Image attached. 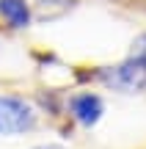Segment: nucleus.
<instances>
[{
  "label": "nucleus",
  "instance_id": "f257e3e1",
  "mask_svg": "<svg viewBox=\"0 0 146 149\" xmlns=\"http://www.w3.org/2000/svg\"><path fill=\"white\" fill-rule=\"evenodd\" d=\"M97 77L110 91H119V94H143L146 91V61L135 58V55H127L121 64L102 66Z\"/></svg>",
  "mask_w": 146,
  "mask_h": 149
},
{
  "label": "nucleus",
  "instance_id": "f03ea898",
  "mask_svg": "<svg viewBox=\"0 0 146 149\" xmlns=\"http://www.w3.org/2000/svg\"><path fill=\"white\" fill-rule=\"evenodd\" d=\"M39 116L33 105L22 97L0 94V135H25L36 130Z\"/></svg>",
  "mask_w": 146,
  "mask_h": 149
},
{
  "label": "nucleus",
  "instance_id": "7ed1b4c3",
  "mask_svg": "<svg viewBox=\"0 0 146 149\" xmlns=\"http://www.w3.org/2000/svg\"><path fill=\"white\" fill-rule=\"evenodd\" d=\"M69 108H72V116H75L83 127H94V124H99V119H102V113H105L102 97H99V94H91V91L75 94V97H72V102H69Z\"/></svg>",
  "mask_w": 146,
  "mask_h": 149
},
{
  "label": "nucleus",
  "instance_id": "20e7f679",
  "mask_svg": "<svg viewBox=\"0 0 146 149\" xmlns=\"http://www.w3.org/2000/svg\"><path fill=\"white\" fill-rule=\"evenodd\" d=\"M0 17H3L11 28L22 31V28L30 25L33 11H30V3H28V0H0Z\"/></svg>",
  "mask_w": 146,
  "mask_h": 149
},
{
  "label": "nucleus",
  "instance_id": "39448f33",
  "mask_svg": "<svg viewBox=\"0 0 146 149\" xmlns=\"http://www.w3.org/2000/svg\"><path fill=\"white\" fill-rule=\"evenodd\" d=\"M130 55H135V58L146 61V33H138V36H135V42H132V50H130Z\"/></svg>",
  "mask_w": 146,
  "mask_h": 149
},
{
  "label": "nucleus",
  "instance_id": "423d86ee",
  "mask_svg": "<svg viewBox=\"0 0 146 149\" xmlns=\"http://www.w3.org/2000/svg\"><path fill=\"white\" fill-rule=\"evenodd\" d=\"M33 149H64L61 144H39V146H33Z\"/></svg>",
  "mask_w": 146,
  "mask_h": 149
}]
</instances>
